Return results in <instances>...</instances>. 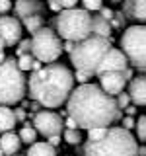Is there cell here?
I'll return each mask as SVG.
<instances>
[{"mask_svg":"<svg viewBox=\"0 0 146 156\" xmlns=\"http://www.w3.org/2000/svg\"><path fill=\"white\" fill-rule=\"evenodd\" d=\"M66 115L76 121L78 129L92 127H109L115 121H121L123 109L115 104V96H109L96 84H80L66 98Z\"/></svg>","mask_w":146,"mask_h":156,"instance_id":"1","label":"cell"},{"mask_svg":"<svg viewBox=\"0 0 146 156\" xmlns=\"http://www.w3.org/2000/svg\"><path fill=\"white\" fill-rule=\"evenodd\" d=\"M74 88V74L70 68L58 62H47L39 70H31L27 82L29 100L41 107H61Z\"/></svg>","mask_w":146,"mask_h":156,"instance_id":"2","label":"cell"},{"mask_svg":"<svg viewBox=\"0 0 146 156\" xmlns=\"http://www.w3.org/2000/svg\"><path fill=\"white\" fill-rule=\"evenodd\" d=\"M136 140L123 127H107L99 140H88L82 146V156H136Z\"/></svg>","mask_w":146,"mask_h":156,"instance_id":"3","label":"cell"},{"mask_svg":"<svg viewBox=\"0 0 146 156\" xmlns=\"http://www.w3.org/2000/svg\"><path fill=\"white\" fill-rule=\"evenodd\" d=\"M113 45V39L101 37V35H88L82 41H76L70 55V62L74 65L76 70L84 72L88 76H96L97 62L101 61V57L105 55V51Z\"/></svg>","mask_w":146,"mask_h":156,"instance_id":"4","label":"cell"},{"mask_svg":"<svg viewBox=\"0 0 146 156\" xmlns=\"http://www.w3.org/2000/svg\"><path fill=\"white\" fill-rule=\"evenodd\" d=\"M27 78L16 65L14 57L0 62V105H14L26 98Z\"/></svg>","mask_w":146,"mask_h":156,"instance_id":"5","label":"cell"},{"mask_svg":"<svg viewBox=\"0 0 146 156\" xmlns=\"http://www.w3.org/2000/svg\"><path fill=\"white\" fill-rule=\"evenodd\" d=\"M57 35L66 41H82L92 35V14L84 8H62L55 20Z\"/></svg>","mask_w":146,"mask_h":156,"instance_id":"6","label":"cell"},{"mask_svg":"<svg viewBox=\"0 0 146 156\" xmlns=\"http://www.w3.org/2000/svg\"><path fill=\"white\" fill-rule=\"evenodd\" d=\"M121 51L127 57L129 65L133 68H138L140 72H144L146 68V27L140 26H130L125 29V33L121 35Z\"/></svg>","mask_w":146,"mask_h":156,"instance_id":"7","label":"cell"},{"mask_svg":"<svg viewBox=\"0 0 146 156\" xmlns=\"http://www.w3.org/2000/svg\"><path fill=\"white\" fill-rule=\"evenodd\" d=\"M31 55L41 62H55L62 55V41L51 27L43 26L31 35Z\"/></svg>","mask_w":146,"mask_h":156,"instance_id":"8","label":"cell"},{"mask_svg":"<svg viewBox=\"0 0 146 156\" xmlns=\"http://www.w3.org/2000/svg\"><path fill=\"white\" fill-rule=\"evenodd\" d=\"M33 129L43 136H51V135H61L64 129V121L62 115L55 113V111H35L33 113Z\"/></svg>","mask_w":146,"mask_h":156,"instance_id":"9","label":"cell"},{"mask_svg":"<svg viewBox=\"0 0 146 156\" xmlns=\"http://www.w3.org/2000/svg\"><path fill=\"white\" fill-rule=\"evenodd\" d=\"M127 66H129V61H127V57L123 55V51H121V49H113V45H111L105 51V55L101 57V61L97 62L96 76L101 74V72H107V70H121L123 72Z\"/></svg>","mask_w":146,"mask_h":156,"instance_id":"10","label":"cell"},{"mask_svg":"<svg viewBox=\"0 0 146 156\" xmlns=\"http://www.w3.org/2000/svg\"><path fill=\"white\" fill-rule=\"evenodd\" d=\"M0 37L6 47H14L22 39V22L16 16H0Z\"/></svg>","mask_w":146,"mask_h":156,"instance_id":"11","label":"cell"},{"mask_svg":"<svg viewBox=\"0 0 146 156\" xmlns=\"http://www.w3.org/2000/svg\"><path fill=\"white\" fill-rule=\"evenodd\" d=\"M97 78H99V88L109 96H117L119 92H123L125 86H127V80L123 78V72L121 70L101 72V74H97Z\"/></svg>","mask_w":146,"mask_h":156,"instance_id":"12","label":"cell"},{"mask_svg":"<svg viewBox=\"0 0 146 156\" xmlns=\"http://www.w3.org/2000/svg\"><path fill=\"white\" fill-rule=\"evenodd\" d=\"M43 10H45V4L41 0H16V4H14V12H16L18 20L43 14Z\"/></svg>","mask_w":146,"mask_h":156,"instance_id":"13","label":"cell"},{"mask_svg":"<svg viewBox=\"0 0 146 156\" xmlns=\"http://www.w3.org/2000/svg\"><path fill=\"white\" fill-rule=\"evenodd\" d=\"M129 98L134 105H144L146 104V78L144 74L130 78L129 80Z\"/></svg>","mask_w":146,"mask_h":156,"instance_id":"14","label":"cell"},{"mask_svg":"<svg viewBox=\"0 0 146 156\" xmlns=\"http://www.w3.org/2000/svg\"><path fill=\"white\" fill-rule=\"evenodd\" d=\"M121 12L125 14V18L142 23L146 20V2L144 0H123V10Z\"/></svg>","mask_w":146,"mask_h":156,"instance_id":"15","label":"cell"},{"mask_svg":"<svg viewBox=\"0 0 146 156\" xmlns=\"http://www.w3.org/2000/svg\"><path fill=\"white\" fill-rule=\"evenodd\" d=\"M19 146H22V140H19V136L14 133V131H6V133H2V136H0V148H2L4 156L18 154Z\"/></svg>","mask_w":146,"mask_h":156,"instance_id":"16","label":"cell"},{"mask_svg":"<svg viewBox=\"0 0 146 156\" xmlns=\"http://www.w3.org/2000/svg\"><path fill=\"white\" fill-rule=\"evenodd\" d=\"M16 125L18 121L14 117V109H10V105H0V133L14 131Z\"/></svg>","mask_w":146,"mask_h":156,"instance_id":"17","label":"cell"},{"mask_svg":"<svg viewBox=\"0 0 146 156\" xmlns=\"http://www.w3.org/2000/svg\"><path fill=\"white\" fill-rule=\"evenodd\" d=\"M92 33H94V35H101V37H109L111 39L113 29H111L109 20H105L101 16H92Z\"/></svg>","mask_w":146,"mask_h":156,"instance_id":"18","label":"cell"},{"mask_svg":"<svg viewBox=\"0 0 146 156\" xmlns=\"http://www.w3.org/2000/svg\"><path fill=\"white\" fill-rule=\"evenodd\" d=\"M26 156H57V148L55 146H51L45 140V143H31L29 144V150Z\"/></svg>","mask_w":146,"mask_h":156,"instance_id":"19","label":"cell"},{"mask_svg":"<svg viewBox=\"0 0 146 156\" xmlns=\"http://www.w3.org/2000/svg\"><path fill=\"white\" fill-rule=\"evenodd\" d=\"M19 22H22V27H26L27 31H29V35H33L37 29H41L43 26H45V20H43L41 14H35V16H27V18L19 20Z\"/></svg>","mask_w":146,"mask_h":156,"instance_id":"20","label":"cell"},{"mask_svg":"<svg viewBox=\"0 0 146 156\" xmlns=\"http://www.w3.org/2000/svg\"><path fill=\"white\" fill-rule=\"evenodd\" d=\"M18 136H19V140H22V143L31 144V143H35V140H37V131L33 129V125L23 123V127H22V131L18 133Z\"/></svg>","mask_w":146,"mask_h":156,"instance_id":"21","label":"cell"},{"mask_svg":"<svg viewBox=\"0 0 146 156\" xmlns=\"http://www.w3.org/2000/svg\"><path fill=\"white\" fill-rule=\"evenodd\" d=\"M62 139L66 140L68 144H80L82 143V133H80V129H62Z\"/></svg>","mask_w":146,"mask_h":156,"instance_id":"22","label":"cell"},{"mask_svg":"<svg viewBox=\"0 0 146 156\" xmlns=\"http://www.w3.org/2000/svg\"><path fill=\"white\" fill-rule=\"evenodd\" d=\"M33 61H35V57H33L31 53H23V55H18L16 65H18V68H19L22 72H27V70H31Z\"/></svg>","mask_w":146,"mask_h":156,"instance_id":"23","label":"cell"},{"mask_svg":"<svg viewBox=\"0 0 146 156\" xmlns=\"http://www.w3.org/2000/svg\"><path fill=\"white\" fill-rule=\"evenodd\" d=\"M109 23H111V29H123L125 23H127L125 14H123V12H113V16H111Z\"/></svg>","mask_w":146,"mask_h":156,"instance_id":"24","label":"cell"},{"mask_svg":"<svg viewBox=\"0 0 146 156\" xmlns=\"http://www.w3.org/2000/svg\"><path fill=\"white\" fill-rule=\"evenodd\" d=\"M107 133V127H92L88 129V140H99Z\"/></svg>","mask_w":146,"mask_h":156,"instance_id":"25","label":"cell"},{"mask_svg":"<svg viewBox=\"0 0 146 156\" xmlns=\"http://www.w3.org/2000/svg\"><path fill=\"white\" fill-rule=\"evenodd\" d=\"M80 2L84 6V10H88V12H97L103 6V0H80Z\"/></svg>","mask_w":146,"mask_h":156,"instance_id":"26","label":"cell"},{"mask_svg":"<svg viewBox=\"0 0 146 156\" xmlns=\"http://www.w3.org/2000/svg\"><path fill=\"white\" fill-rule=\"evenodd\" d=\"M16 55H23V53H31V39H19L16 43Z\"/></svg>","mask_w":146,"mask_h":156,"instance_id":"27","label":"cell"},{"mask_svg":"<svg viewBox=\"0 0 146 156\" xmlns=\"http://www.w3.org/2000/svg\"><path fill=\"white\" fill-rule=\"evenodd\" d=\"M134 127H136V133H138V139L144 140L146 139V117L140 115L138 117V123H134Z\"/></svg>","mask_w":146,"mask_h":156,"instance_id":"28","label":"cell"},{"mask_svg":"<svg viewBox=\"0 0 146 156\" xmlns=\"http://www.w3.org/2000/svg\"><path fill=\"white\" fill-rule=\"evenodd\" d=\"M115 104H117V107H119V109H125V107L130 104L129 94H125V92H119V94L115 96Z\"/></svg>","mask_w":146,"mask_h":156,"instance_id":"29","label":"cell"},{"mask_svg":"<svg viewBox=\"0 0 146 156\" xmlns=\"http://www.w3.org/2000/svg\"><path fill=\"white\" fill-rule=\"evenodd\" d=\"M14 117H16L18 123H23V121L27 119V111L23 109V107H16V109H14Z\"/></svg>","mask_w":146,"mask_h":156,"instance_id":"30","label":"cell"},{"mask_svg":"<svg viewBox=\"0 0 146 156\" xmlns=\"http://www.w3.org/2000/svg\"><path fill=\"white\" fill-rule=\"evenodd\" d=\"M121 123H123V129L130 131V129H134V117L125 115V117H121Z\"/></svg>","mask_w":146,"mask_h":156,"instance_id":"31","label":"cell"},{"mask_svg":"<svg viewBox=\"0 0 146 156\" xmlns=\"http://www.w3.org/2000/svg\"><path fill=\"white\" fill-rule=\"evenodd\" d=\"M12 10V0H0V14H8Z\"/></svg>","mask_w":146,"mask_h":156,"instance_id":"32","label":"cell"},{"mask_svg":"<svg viewBox=\"0 0 146 156\" xmlns=\"http://www.w3.org/2000/svg\"><path fill=\"white\" fill-rule=\"evenodd\" d=\"M90 78H92V76H88V74H84V72H80V70H76V74H74V80L80 82V84H86V82H90Z\"/></svg>","mask_w":146,"mask_h":156,"instance_id":"33","label":"cell"},{"mask_svg":"<svg viewBox=\"0 0 146 156\" xmlns=\"http://www.w3.org/2000/svg\"><path fill=\"white\" fill-rule=\"evenodd\" d=\"M97 12H99V16L105 18V20H111V16H113V10H111V8H105V6H101Z\"/></svg>","mask_w":146,"mask_h":156,"instance_id":"34","label":"cell"},{"mask_svg":"<svg viewBox=\"0 0 146 156\" xmlns=\"http://www.w3.org/2000/svg\"><path fill=\"white\" fill-rule=\"evenodd\" d=\"M78 2H80V0H58L61 8H74Z\"/></svg>","mask_w":146,"mask_h":156,"instance_id":"35","label":"cell"},{"mask_svg":"<svg viewBox=\"0 0 146 156\" xmlns=\"http://www.w3.org/2000/svg\"><path fill=\"white\" fill-rule=\"evenodd\" d=\"M47 139H49L47 143L51 144V146H55V148H57L58 144H61V135H51V136H47Z\"/></svg>","mask_w":146,"mask_h":156,"instance_id":"36","label":"cell"},{"mask_svg":"<svg viewBox=\"0 0 146 156\" xmlns=\"http://www.w3.org/2000/svg\"><path fill=\"white\" fill-rule=\"evenodd\" d=\"M62 121H64V127H66V129H78V125H76V121H74V119H72V117H70V115H66V119H62Z\"/></svg>","mask_w":146,"mask_h":156,"instance_id":"37","label":"cell"},{"mask_svg":"<svg viewBox=\"0 0 146 156\" xmlns=\"http://www.w3.org/2000/svg\"><path fill=\"white\" fill-rule=\"evenodd\" d=\"M136 109H138V105H134V104H133V105H130V104H129V105H127V107H125V109H123V111H125V113H127V115H130V117H134V115H136Z\"/></svg>","mask_w":146,"mask_h":156,"instance_id":"38","label":"cell"},{"mask_svg":"<svg viewBox=\"0 0 146 156\" xmlns=\"http://www.w3.org/2000/svg\"><path fill=\"white\" fill-rule=\"evenodd\" d=\"M47 4H49V8L53 10V12H61V4H58V0H47Z\"/></svg>","mask_w":146,"mask_h":156,"instance_id":"39","label":"cell"},{"mask_svg":"<svg viewBox=\"0 0 146 156\" xmlns=\"http://www.w3.org/2000/svg\"><path fill=\"white\" fill-rule=\"evenodd\" d=\"M123 78H125V80H127V82H129V80H130V78H133V68H129V66H127V68H125V70H123Z\"/></svg>","mask_w":146,"mask_h":156,"instance_id":"40","label":"cell"},{"mask_svg":"<svg viewBox=\"0 0 146 156\" xmlns=\"http://www.w3.org/2000/svg\"><path fill=\"white\" fill-rule=\"evenodd\" d=\"M29 109H31L33 113H35V111L41 109V104H39V101H35V100H31V104H29Z\"/></svg>","mask_w":146,"mask_h":156,"instance_id":"41","label":"cell"},{"mask_svg":"<svg viewBox=\"0 0 146 156\" xmlns=\"http://www.w3.org/2000/svg\"><path fill=\"white\" fill-rule=\"evenodd\" d=\"M136 156H146V146H136Z\"/></svg>","mask_w":146,"mask_h":156,"instance_id":"42","label":"cell"},{"mask_svg":"<svg viewBox=\"0 0 146 156\" xmlns=\"http://www.w3.org/2000/svg\"><path fill=\"white\" fill-rule=\"evenodd\" d=\"M41 66H43V62H41V61H37V58H35V61H33V65H31V70H39Z\"/></svg>","mask_w":146,"mask_h":156,"instance_id":"43","label":"cell"},{"mask_svg":"<svg viewBox=\"0 0 146 156\" xmlns=\"http://www.w3.org/2000/svg\"><path fill=\"white\" fill-rule=\"evenodd\" d=\"M4 49H6V43H4L2 37H0V51H4Z\"/></svg>","mask_w":146,"mask_h":156,"instance_id":"44","label":"cell"},{"mask_svg":"<svg viewBox=\"0 0 146 156\" xmlns=\"http://www.w3.org/2000/svg\"><path fill=\"white\" fill-rule=\"evenodd\" d=\"M4 58H6V55H4V51H0V62H2Z\"/></svg>","mask_w":146,"mask_h":156,"instance_id":"45","label":"cell"},{"mask_svg":"<svg viewBox=\"0 0 146 156\" xmlns=\"http://www.w3.org/2000/svg\"><path fill=\"white\" fill-rule=\"evenodd\" d=\"M109 2H111V4H121L123 0H109Z\"/></svg>","mask_w":146,"mask_h":156,"instance_id":"46","label":"cell"},{"mask_svg":"<svg viewBox=\"0 0 146 156\" xmlns=\"http://www.w3.org/2000/svg\"><path fill=\"white\" fill-rule=\"evenodd\" d=\"M0 156H4V152H2V148H0Z\"/></svg>","mask_w":146,"mask_h":156,"instance_id":"47","label":"cell"},{"mask_svg":"<svg viewBox=\"0 0 146 156\" xmlns=\"http://www.w3.org/2000/svg\"><path fill=\"white\" fill-rule=\"evenodd\" d=\"M12 156H16V154H12Z\"/></svg>","mask_w":146,"mask_h":156,"instance_id":"48","label":"cell"}]
</instances>
